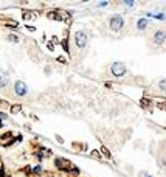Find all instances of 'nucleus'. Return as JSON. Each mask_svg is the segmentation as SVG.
Returning a JSON list of instances; mask_svg holds the SVG:
<instances>
[{
  "label": "nucleus",
  "instance_id": "obj_6",
  "mask_svg": "<svg viewBox=\"0 0 166 177\" xmlns=\"http://www.w3.org/2000/svg\"><path fill=\"white\" fill-rule=\"evenodd\" d=\"M149 26V20L147 19H138L137 20V30L138 31H144Z\"/></svg>",
  "mask_w": 166,
  "mask_h": 177
},
{
  "label": "nucleus",
  "instance_id": "obj_14",
  "mask_svg": "<svg viewBox=\"0 0 166 177\" xmlns=\"http://www.w3.org/2000/svg\"><path fill=\"white\" fill-rule=\"evenodd\" d=\"M146 177H151V175H146Z\"/></svg>",
  "mask_w": 166,
  "mask_h": 177
},
{
  "label": "nucleus",
  "instance_id": "obj_2",
  "mask_svg": "<svg viewBox=\"0 0 166 177\" xmlns=\"http://www.w3.org/2000/svg\"><path fill=\"white\" fill-rule=\"evenodd\" d=\"M109 25H110V30H112L113 33H118V31H121V30L124 28V19H123L121 16L115 14V16L110 17Z\"/></svg>",
  "mask_w": 166,
  "mask_h": 177
},
{
  "label": "nucleus",
  "instance_id": "obj_10",
  "mask_svg": "<svg viewBox=\"0 0 166 177\" xmlns=\"http://www.w3.org/2000/svg\"><path fill=\"white\" fill-rule=\"evenodd\" d=\"M158 107H160V109H163V111H166V100H164L163 103H158Z\"/></svg>",
  "mask_w": 166,
  "mask_h": 177
},
{
  "label": "nucleus",
  "instance_id": "obj_4",
  "mask_svg": "<svg viewBox=\"0 0 166 177\" xmlns=\"http://www.w3.org/2000/svg\"><path fill=\"white\" fill-rule=\"evenodd\" d=\"M14 92L17 97H25L26 93H28V87H26V84L23 83V81H16L14 83Z\"/></svg>",
  "mask_w": 166,
  "mask_h": 177
},
{
  "label": "nucleus",
  "instance_id": "obj_13",
  "mask_svg": "<svg viewBox=\"0 0 166 177\" xmlns=\"http://www.w3.org/2000/svg\"><path fill=\"white\" fill-rule=\"evenodd\" d=\"M92 157H93V158H101V155H100L98 152H96V151H95V152H92Z\"/></svg>",
  "mask_w": 166,
  "mask_h": 177
},
{
  "label": "nucleus",
  "instance_id": "obj_9",
  "mask_svg": "<svg viewBox=\"0 0 166 177\" xmlns=\"http://www.w3.org/2000/svg\"><path fill=\"white\" fill-rule=\"evenodd\" d=\"M8 40H9V42H14V44H17V42H19V37H17L16 34H9V36H8Z\"/></svg>",
  "mask_w": 166,
  "mask_h": 177
},
{
  "label": "nucleus",
  "instance_id": "obj_7",
  "mask_svg": "<svg viewBox=\"0 0 166 177\" xmlns=\"http://www.w3.org/2000/svg\"><path fill=\"white\" fill-rule=\"evenodd\" d=\"M8 81H9L8 75H5V73H0V89H3V87L8 84Z\"/></svg>",
  "mask_w": 166,
  "mask_h": 177
},
{
  "label": "nucleus",
  "instance_id": "obj_1",
  "mask_svg": "<svg viewBox=\"0 0 166 177\" xmlns=\"http://www.w3.org/2000/svg\"><path fill=\"white\" fill-rule=\"evenodd\" d=\"M127 72V67L124 62H113L112 65H110V73H112L115 78H121L124 76Z\"/></svg>",
  "mask_w": 166,
  "mask_h": 177
},
{
  "label": "nucleus",
  "instance_id": "obj_3",
  "mask_svg": "<svg viewBox=\"0 0 166 177\" xmlns=\"http://www.w3.org/2000/svg\"><path fill=\"white\" fill-rule=\"evenodd\" d=\"M87 42H89V37H87V34L84 31H76L75 33V44H76L78 48H81V50L86 48Z\"/></svg>",
  "mask_w": 166,
  "mask_h": 177
},
{
  "label": "nucleus",
  "instance_id": "obj_12",
  "mask_svg": "<svg viewBox=\"0 0 166 177\" xmlns=\"http://www.w3.org/2000/svg\"><path fill=\"white\" fill-rule=\"evenodd\" d=\"M101 151H103V152L106 154V157H110V152L107 151V148H101Z\"/></svg>",
  "mask_w": 166,
  "mask_h": 177
},
{
  "label": "nucleus",
  "instance_id": "obj_11",
  "mask_svg": "<svg viewBox=\"0 0 166 177\" xmlns=\"http://www.w3.org/2000/svg\"><path fill=\"white\" fill-rule=\"evenodd\" d=\"M40 171H42V166H36V168L33 169V172H34V174H39Z\"/></svg>",
  "mask_w": 166,
  "mask_h": 177
},
{
  "label": "nucleus",
  "instance_id": "obj_8",
  "mask_svg": "<svg viewBox=\"0 0 166 177\" xmlns=\"http://www.w3.org/2000/svg\"><path fill=\"white\" fill-rule=\"evenodd\" d=\"M158 90L166 93V79H160L158 81Z\"/></svg>",
  "mask_w": 166,
  "mask_h": 177
},
{
  "label": "nucleus",
  "instance_id": "obj_5",
  "mask_svg": "<svg viewBox=\"0 0 166 177\" xmlns=\"http://www.w3.org/2000/svg\"><path fill=\"white\" fill-rule=\"evenodd\" d=\"M166 40V31L164 30H157L154 37H152V42L155 45H163V42Z\"/></svg>",
  "mask_w": 166,
  "mask_h": 177
}]
</instances>
